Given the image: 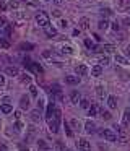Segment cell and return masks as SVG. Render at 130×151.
I'll return each mask as SVG.
<instances>
[{
  "label": "cell",
  "mask_w": 130,
  "mask_h": 151,
  "mask_svg": "<svg viewBox=\"0 0 130 151\" xmlns=\"http://www.w3.org/2000/svg\"><path fill=\"white\" fill-rule=\"evenodd\" d=\"M46 120H47L49 130L52 132V133H59V130H60V120H62V112H60L59 107L55 109V114H54V116L49 117V119H46Z\"/></svg>",
  "instance_id": "1"
},
{
  "label": "cell",
  "mask_w": 130,
  "mask_h": 151,
  "mask_svg": "<svg viewBox=\"0 0 130 151\" xmlns=\"http://www.w3.org/2000/svg\"><path fill=\"white\" fill-rule=\"evenodd\" d=\"M114 130H115V133H117V138H119L120 143H127V132H125L124 127L114 125Z\"/></svg>",
  "instance_id": "2"
},
{
  "label": "cell",
  "mask_w": 130,
  "mask_h": 151,
  "mask_svg": "<svg viewBox=\"0 0 130 151\" xmlns=\"http://www.w3.org/2000/svg\"><path fill=\"white\" fill-rule=\"evenodd\" d=\"M101 135L104 136L107 141H112V143H114V141H119V138H117V133H114L111 128H104V130L101 132Z\"/></svg>",
  "instance_id": "3"
},
{
  "label": "cell",
  "mask_w": 130,
  "mask_h": 151,
  "mask_svg": "<svg viewBox=\"0 0 130 151\" xmlns=\"http://www.w3.org/2000/svg\"><path fill=\"white\" fill-rule=\"evenodd\" d=\"M36 23L39 26H42V28H46V26H49V16L46 13H38L36 15Z\"/></svg>",
  "instance_id": "4"
},
{
  "label": "cell",
  "mask_w": 130,
  "mask_h": 151,
  "mask_svg": "<svg viewBox=\"0 0 130 151\" xmlns=\"http://www.w3.org/2000/svg\"><path fill=\"white\" fill-rule=\"evenodd\" d=\"M76 146H78V150H83V151L91 150V143L86 140V138H80V140L76 141Z\"/></svg>",
  "instance_id": "5"
},
{
  "label": "cell",
  "mask_w": 130,
  "mask_h": 151,
  "mask_svg": "<svg viewBox=\"0 0 130 151\" xmlns=\"http://www.w3.org/2000/svg\"><path fill=\"white\" fill-rule=\"evenodd\" d=\"M65 83H67V85H70V86H75V85L80 83V76H75V75L65 76Z\"/></svg>",
  "instance_id": "6"
},
{
  "label": "cell",
  "mask_w": 130,
  "mask_h": 151,
  "mask_svg": "<svg viewBox=\"0 0 130 151\" xmlns=\"http://www.w3.org/2000/svg\"><path fill=\"white\" fill-rule=\"evenodd\" d=\"M55 109H57V107H55L54 102H49V106L46 107V119H49V117L54 116V114H55Z\"/></svg>",
  "instance_id": "7"
},
{
  "label": "cell",
  "mask_w": 130,
  "mask_h": 151,
  "mask_svg": "<svg viewBox=\"0 0 130 151\" xmlns=\"http://www.w3.org/2000/svg\"><path fill=\"white\" fill-rule=\"evenodd\" d=\"M5 73L10 75V76H20V70H18L16 67H11V65H8L5 68Z\"/></svg>",
  "instance_id": "8"
},
{
  "label": "cell",
  "mask_w": 130,
  "mask_h": 151,
  "mask_svg": "<svg viewBox=\"0 0 130 151\" xmlns=\"http://www.w3.org/2000/svg\"><path fill=\"white\" fill-rule=\"evenodd\" d=\"M107 106H109V109H117V98L115 96H107Z\"/></svg>",
  "instance_id": "9"
},
{
  "label": "cell",
  "mask_w": 130,
  "mask_h": 151,
  "mask_svg": "<svg viewBox=\"0 0 130 151\" xmlns=\"http://www.w3.org/2000/svg\"><path fill=\"white\" fill-rule=\"evenodd\" d=\"M31 120L33 122H36V124H38V122H41V109H34V111H31Z\"/></svg>",
  "instance_id": "10"
},
{
  "label": "cell",
  "mask_w": 130,
  "mask_h": 151,
  "mask_svg": "<svg viewBox=\"0 0 130 151\" xmlns=\"http://www.w3.org/2000/svg\"><path fill=\"white\" fill-rule=\"evenodd\" d=\"M122 125L124 127L130 125V109H125L124 111V116H122Z\"/></svg>",
  "instance_id": "11"
},
{
  "label": "cell",
  "mask_w": 130,
  "mask_h": 151,
  "mask_svg": "<svg viewBox=\"0 0 130 151\" xmlns=\"http://www.w3.org/2000/svg\"><path fill=\"white\" fill-rule=\"evenodd\" d=\"M20 107L21 109H29V96H21Z\"/></svg>",
  "instance_id": "12"
},
{
  "label": "cell",
  "mask_w": 130,
  "mask_h": 151,
  "mask_svg": "<svg viewBox=\"0 0 130 151\" xmlns=\"http://www.w3.org/2000/svg\"><path fill=\"white\" fill-rule=\"evenodd\" d=\"M70 101L73 102V104H78V102L81 101L80 93H78V91H72V93H70Z\"/></svg>",
  "instance_id": "13"
},
{
  "label": "cell",
  "mask_w": 130,
  "mask_h": 151,
  "mask_svg": "<svg viewBox=\"0 0 130 151\" xmlns=\"http://www.w3.org/2000/svg\"><path fill=\"white\" fill-rule=\"evenodd\" d=\"M44 33H46V36H49V37H52V36H57V29H55L54 26H46L44 28Z\"/></svg>",
  "instance_id": "14"
},
{
  "label": "cell",
  "mask_w": 130,
  "mask_h": 151,
  "mask_svg": "<svg viewBox=\"0 0 130 151\" xmlns=\"http://www.w3.org/2000/svg\"><path fill=\"white\" fill-rule=\"evenodd\" d=\"M94 128H96L94 122H93V120H86V124H85V130L88 132V133H93V132H94Z\"/></svg>",
  "instance_id": "15"
},
{
  "label": "cell",
  "mask_w": 130,
  "mask_h": 151,
  "mask_svg": "<svg viewBox=\"0 0 130 151\" xmlns=\"http://www.w3.org/2000/svg\"><path fill=\"white\" fill-rule=\"evenodd\" d=\"M86 73H88V68H86L85 65H78L76 67V75L78 76H85Z\"/></svg>",
  "instance_id": "16"
},
{
  "label": "cell",
  "mask_w": 130,
  "mask_h": 151,
  "mask_svg": "<svg viewBox=\"0 0 130 151\" xmlns=\"http://www.w3.org/2000/svg\"><path fill=\"white\" fill-rule=\"evenodd\" d=\"M101 73H103V68H101V65H94L93 68H91V75H93V76H99Z\"/></svg>",
  "instance_id": "17"
},
{
  "label": "cell",
  "mask_w": 130,
  "mask_h": 151,
  "mask_svg": "<svg viewBox=\"0 0 130 151\" xmlns=\"http://www.w3.org/2000/svg\"><path fill=\"white\" fill-rule=\"evenodd\" d=\"M80 28L81 29H90V20H88V18H81L80 20Z\"/></svg>",
  "instance_id": "18"
},
{
  "label": "cell",
  "mask_w": 130,
  "mask_h": 151,
  "mask_svg": "<svg viewBox=\"0 0 130 151\" xmlns=\"http://www.w3.org/2000/svg\"><path fill=\"white\" fill-rule=\"evenodd\" d=\"M0 111L3 112V114H10L13 111V107H11V104H2L0 106Z\"/></svg>",
  "instance_id": "19"
},
{
  "label": "cell",
  "mask_w": 130,
  "mask_h": 151,
  "mask_svg": "<svg viewBox=\"0 0 130 151\" xmlns=\"http://www.w3.org/2000/svg\"><path fill=\"white\" fill-rule=\"evenodd\" d=\"M88 111H90V116H91V117H94V116H98V114H99V107L96 106V104H93V106H91Z\"/></svg>",
  "instance_id": "20"
},
{
  "label": "cell",
  "mask_w": 130,
  "mask_h": 151,
  "mask_svg": "<svg viewBox=\"0 0 130 151\" xmlns=\"http://www.w3.org/2000/svg\"><path fill=\"white\" fill-rule=\"evenodd\" d=\"M31 70L36 71V73H42V71H44V68H42L39 63H34V62H33V65H31Z\"/></svg>",
  "instance_id": "21"
},
{
  "label": "cell",
  "mask_w": 130,
  "mask_h": 151,
  "mask_svg": "<svg viewBox=\"0 0 130 151\" xmlns=\"http://www.w3.org/2000/svg\"><path fill=\"white\" fill-rule=\"evenodd\" d=\"M98 28H99V29H107V28H109V21L106 20H101L99 23H98Z\"/></svg>",
  "instance_id": "22"
},
{
  "label": "cell",
  "mask_w": 130,
  "mask_h": 151,
  "mask_svg": "<svg viewBox=\"0 0 130 151\" xmlns=\"http://www.w3.org/2000/svg\"><path fill=\"white\" fill-rule=\"evenodd\" d=\"M115 62L120 63V65H127V63H129V60H127L124 55H115Z\"/></svg>",
  "instance_id": "23"
},
{
  "label": "cell",
  "mask_w": 130,
  "mask_h": 151,
  "mask_svg": "<svg viewBox=\"0 0 130 151\" xmlns=\"http://www.w3.org/2000/svg\"><path fill=\"white\" fill-rule=\"evenodd\" d=\"M96 93H98V96H99V99H104L106 98V90L103 88V86H98V88H96Z\"/></svg>",
  "instance_id": "24"
},
{
  "label": "cell",
  "mask_w": 130,
  "mask_h": 151,
  "mask_svg": "<svg viewBox=\"0 0 130 151\" xmlns=\"http://www.w3.org/2000/svg\"><path fill=\"white\" fill-rule=\"evenodd\" d=\"M38 148H39L41 151H49V146L46 145L44 140H39V141H38Z\"/></svg>",
  "instance_id": "25"
},
{
  "label": "cell",
  "mask_w": 130,
  "mask_h": 151,
  "mask_svg": "<svg viewBox=\"0 0 130 151\" xmlns=\"http://www.w3.org/2000/svg\"><path fill=\"white\" fill-rule=\"evenodd\" d=\"M33 47H34V45L29 44V42H21V44H20V49L21 50H31Z\"/></svg>",
  "instance_id": "26"
},
{
  "label": "cell",
  "mask_w": 130,
  "mask_h": 151,
  "mask_svg": "<svg viewBox=\"0 0 130 151\" xmlns=\"http://www.w3.org/2000/svg\"><path fill=\"white\" fill-rule=\"evenodd\" d=\"M80 106H81V109H90V107H91V102L88 99H81L80 101Z\"/></svg>",
  "instance_id": "27"
},
{
  "label": "cell",
  "mask_w": 130,
  "mask_h": 151,
  "mask_svg": "<svg viewBox=\"0 0 130 151\" xmlns=\"http://www.w3.org/2000/svg\"><path fill=\"white\" fill-rule=\"evenodd\" d=\"M99 114H101V117H103L104 120H111V112H107V111H99Z\"/></svg>",
  "instance_id": "28"
},
{
  "label": "cell",
  "mask_w": 130,
  "mask_h": 151,
  "mask_svg": "<svg viewBox=\"0 0 130 151\" xmlns=\"http://www.w3.org/2000/svg\"><path fill=\"white\" fill-rule=\"evenodd\" d=\"M8 5H10V8H18V7L21 5V2H20V0H10V3H8Z\"/></svg>",
  "instance_id": "29"
},
{
  "label": "cell",
  "mask_w": 130,
  "mask_h": 151,
  "mask_svg": "<svg viewBox=\"0 0 130 151\" xmlns=\"http://www.w3.org/2000/svg\"><path fill=\"white\" fill-rule=\"evenodd\" d=\"M8 47H10L8 41H5V39H2V37H0V49H8Z\"/></svg>",
  "instance_id": "30"
},
{
  "label": "cell",
  "mask_w": 130,
  "mask_h": 151,
  "mask_svg": "<svg viewBox=\"0 0 130 151\" xmlns=\"http://www.w3.org/2000/svg\"><path fill=\"white\" fill-rule=\"evenodd\" d=\"M29 93H31V96H33V98H38V88H36L34 85L29 86Z\"/></svg>",
  "instance_id": "31"
},
{
  "label": "cell",
  "mask_w": 130,
  "mask_h": 151,
  "mask_svg": "<svg viewBox=\"0 0 130 151\" xmlns=\"http://www.w3.org/2000/svg\"><path fill=\"white\" fill-rule=\"evenodd\" d=\"M62 54H68V55H70V54H73V49L68 47V45H64V47H62Z\"/></svg>",
  "instance_id": "32"
},
{
  "label": "cell",
  "mask_w": 130,
  "mask_h": 151,
  "mask_svg": "<svg viewBox=\"0 0 130 151\" xmlns=\"http://www.w3.org/2000/svg\"><path fill=\"white\" fill-rule=\"evenodd\" d=\"M103 50H106V52H112V50H115V47L112 44H104L103 45Z\"/></svg>",
  "instance_id": "33"
},
{
  "label": "cell",
  "mask_w": 130,
  "mask_h": 151,
  "mask_svg": "<svg viewBox=\"0 0 130 151\" xmlns=\"http://www.w3.org/2000/svg\"><path fill=\"white\" fill-rule=\"evenodd\" d=\"M70 124H72V127H73V128H76V130H78V128H80V127H81L80 120H76V119H73V120H72Z\"/></svg>",
  "instance_id": "34"
},
{
  "label": "cell",
  "mask_w": 130,
  "mask_h": 151,
  "mask_svg": "<svg viewBox=\"0 0 130 151\" xmlns=\"http://www.w3.org/2000/svg\"><path fill=\"white\" fill-rule=\"evenodd\" d=\"M99 63H101V65H109V57H101V59H99Z\"/></svg>",
  "instance_id": "35"
},
{
  "label": "cell",
  "mask_w": 130,
  "mask_h": 151,
  "mask_svg": "<svg viewBox=\"0 0 130 151\" xmlns=\"http://www.w3.org/2000/svg\"><path fill=\"white\" fill-rule=\"evenodd\" d=\"M85 45L88 47V49H94L96 45L93 44V41H90V39H85Z\"/></svg>",
  "instance_id": "36"
},
{
  "label": "cell",
  "mask_w": 130,
  "mask_h": 151,
  "mask_svg": "<svg viewBox=\"0 0 130 151\" xmlns=\"http://www.w3.org/2000/svg\"><path fill=\"white\" fill-rule=\"evenodd\" d=\"M20 80H21V83H31V76L29 75H23Z\"/></svg>",
  "instance_id": "37"
},
{
  "label": "cell",
  "mask_w": 130,
  "mask_h": 151,
  "mask_svg": "<svg viewBox=\"0 0 130 151\" xmlns=\"http://www.w3.org/2000/svg\"><path fill=\"white\" fill-rule=\"evenodd\" d=\"M60 28H62V29H67V28H68V21L67 20H60Z\"/></svg>",
  "instance_id": "38"
},
{
  "label": "cell",
  "mask_w": 130,
  "mask_h": 151,
  "mask_svg": "<svg viewBox=\"0 0 130 151\" xmlns=\"http://www.w3.org/2000/svg\"><path fill=\"white\" fill-rule=\"evenodd\" d=\"M21 128H23V125H21V122L18 120V122L15 124V132H16V133H20V132H21Z\"/></svg>",
  "instance_id": "39"
},
{
  "label": "cell",
  "mask_w": 130,
  "mask_h": 151,
  "mask_svg": "<svg viewBox=\"0 0 130 151\" xmlns=\"http://www.w3.org/2000/svg\"><path fill=\"white\" fill-rule=\"evenodd\" d=\"M101 13H103V16H109L112 11H111L109 8H103V10H101Z\"/></svg>",
  "instance_id": "40"
},
{
  "label": "cell",
  "mask_w": 130,
  "mask_h": 151,
  "mask_svg": "<svg viewBox=\"0 0 130 151\" xmlns=\"http://www.w3.org/2000/svg\"><path fill=\"white\" fill-rule=\"evenodd\" d=\"M65 133H67V135H68V136H73V132L70 130V127L67 125V124H65Z\"/></svg>",
  "instance_id": "41"
},
{
  "label": "cell",
  "mask_w": 130,
  "mask_h": 151,
  "mask_svg": "<svg viewBox=\"0 0 130 151\" xmlns=\"http://www.w3.org/2000/svg\"><path fill=\"white\" fill-rule=\"evenodd\" d=\"M38 109H41V111L44 109V101L42 99H39V102H38Z\"/></svg>",
  "instance_id": "42"
},
{
  "label": "cell",
  "mask_w": 130,
  "mask_h": 151,
  "mask_svg": "<svg viewBox=\"0 0 130 151\" xmlns=\"http://www.w3.org/2000/svg\"><path fill=\"white\" fill-rule=\"evenodd\" d=\"M112 29H114V31H119L120 29V26H119V23H117V21H115V23H112Z\"/></svg>",
  "instance_id": "43"
},
{
  "label": "cell",
  "mask_w": 130,
  "mask_h": 151,
  "mask_svg": "<svg viewBox=\"0 0 130 151\" xmlns=\"http://www.w3.org/2000/svg\"><path fill=\"white\" fill-rule=\"evenodd\" d=\"M124 25L130 26V16H125V18H124Z\"/></svg>",
  "instance_id": "44"
},
{
  "label": "cell",
  "mask_w": 130,
  "mask_h": 151,
  "mask_svg": "<svg viewBox=\"0 0 130 151\" xmlns=\"http://www.w3.org/2000/svg\"><path fill=\"white\" fill-rule=\"evenodd\" d=\"M52 2H54L55 5H64V2H65V0H52Z\"/></svg>",
  "instance_id": "45"
},
{
  "label": "cell",
  "mask_w": 130,
  "mask_h": 151,
  "mask_svg": "<svg viewBox=\"0 0 130 151\" xmlns=\"http://www.w3.org/2000/svg\"><path fill=\"white\" fill-rule=\"evenodd\" d=\"M3 85H5V76L0 75V86H3Z\"/></svg>",
  "instance_id": "46"
},
{
  "label": "cell",
  "mask_w": 130,
  "mask_h": 151,
  "mask_svg": "<svg viewBox=\"0 0 130 151\" xmlns=\"http://www.w3.org/2000/svg\"><path fill=\"white\" fill-rule=\"evenodd\" d=\"M52 15H54V16H60L62 13H60V10H54V11H52Z\"/></svg>",
  "instance_id": "47"
},
{
  "label": "cell",
  "mask_w": 130,
  "mask_h": 151,
  "mask_svg": "<svg viewBox=\"0 0 130 151\" xmlns=\"http://www.w3.org/2000/svg\"><path fill=\"white\" fill-rule=\"evenodd\" d=\"M125 54H127V55H129V57H130V44H129V45H127V47H125Z\"/></svg>",
  "instance_id": "48"
},
{
  "label": "cell",
  "mask_w": 130,
  "mask_h": 151,
  "mask_svg": "<svg viewBox=\"0 0 130 151\" xmlns=\"http://www.w3.org/2000/svg\"><path fill=\"white\" fill-rule=\"evenodd\" d=\"M42 55H44V57H50V52H49V50H44V52H42Z\"/></svg>",
  "instance_id": "49"
},
{
  "label": "cell",
  "mask_w": 130,
  "mask_h": 151,
  "mask_svg": "<svg viewBox=\"0 0 130 151\" xmlns=\"http://www.w3.org/2000/svg\"><path fill=\"white\" fill-rule=\"evenodd\" d=\"M5 8H7V7H5V3H0V11H3Z\"/></svg>",
  "instance_id": "50"
},
{
  "label": "cell",
  "mask_w": 130,
  "mask_h": 151,
  "mask_svg": "<svg viewBox=\"0 0 130 151\" xmlns=\"http://www.w3.org/2000/svg\"><path fill=\"white\" fill-rule=\"evenodd\" d=\"M0 151H8V150H7L5 145H2V146H0Z\"/></svg>",
  "instance_id": "51"
},
{
  "label": "cell",
  "mask_w": 130,
  "mask_h": 151,
  "mask_svg": "<svg viewBox=\"0 0 130 151\" xmlns=\"http://www.w3.org/2000/svg\"><path fill=\"white\" fill-rule=\"evenodd\" d=\"M117 2V5H122V0H115Z\"/></svg>",
  "instance_id": "52"
},
{
  "label": "cell",
  "mask_w": 130,
  "mask_h": 151,
  "mask_svg": "<svg viewBox=\"0 0 130 151\" xmlns=\"http://www.w3.org/2000/svg\"><path fill=\"white\" fill-rule=\"evenodd\" d=\"M44 2H47V0H44Z\"/></svg>",
  "instance_id": "53"
},
{
  "label": "cell",
  "mask_w": 130,
  "mask_h": 151,
  "mask_svg": "<svg viewBox=\"0 0 130 151\" xmlns=\"http://www.w3.org/2000/svg\"><path fill=\"white\" fill-rule=\"evenodd\" d=\"M94 2H98V0H94Z\"/></svg>",
  "instance_id": "54"
},
{
  "label": "cell",
  "mask_w": 130,
  "mask_h": 151,
  "mask_svg": "<svg viewBox=\"0 0 130 151\" xmlns=\"http://www.w3.org/2000/svg\"><path fill=\"white\" fill-rule=\"evenodd\" d=\"M67 151H70V150H67Z\"/></svg>",
  "instance_id": "55"
}]
</instances>
